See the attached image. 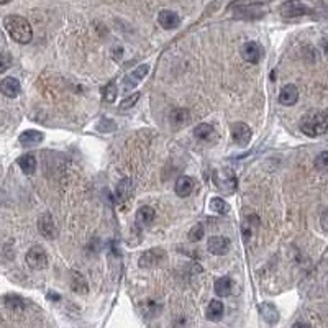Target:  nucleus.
I'll return each instance as SVG.
<instances>
[{
  "label": "nucleus",
  "instance_id": "24",
  "mask_svg": "<svg viewBox=\"0 0 328 328\" xmlns=\"http://www.w3.org/2000/svg\"><path fill=\"white\" fill-rule=\"evenodd\" d=\"M233 289V282L230 277H220V279L215 281V294L218 297H226L232 294Z\"/></svg>",
  "mask_w": 328,
  "mask_h": 328
},
{
  "label": "nucleus",
  "instance_id": "11",
  "mask_svg": "<svg viewBox=\"0 0 328 328\" xmlns=\"http://www.w3.org/2000/svg\"><path fill=\"white\" fill-rule=\"evenodd\" d=\"M207 249L215 256H223L228 253V249H230V240L225 237H220V235L210 237L209 241H207Z\"/></svg>",
  "mask_w": 328,
  "mask_h": 328
},
{
  "label": "nucleus",
  "instance_id": "23",
  "mask_svg": "<svg viewBox=\"0 0 328 328\" xmlns=\"http://www.w3.org/2000/svg\"><path fill=\"white\" fill-rule=\"evenodd\" d=\"M223 310H225V307H223L222 302H220V301H212L209 304V307H207V310H205V315H207V318H209V320H212V322H217V320L222 318Z\"/></svg>",
  "mask_w": 328,
  "mask_h": 328
},
{
  "label": "nucleus",
  "instance_id": "35",
  "mask_svg": "<svg viewBox=\"0 0 328 328\" xmlns=\"http://www.w3.org/2000/svg\"><path fill=\"white\" fill-rule=\"evenodd\" d=\"M320 226H322V230L328 233V210H325L322 213V217H320Z\"/></svg>",
  "mask_w": 328,
  "mask_h": 328
},
{
  "label": "nucleus",
  "instance_id": "21",
  "mask_svg": "<svg viewBox=\"0 0 328 328\" xmlns=\"http://www.w3.org/2000/svg\"><path fill=\"white\" fill-rule=\"evenodd\" d=\"M189 112L185 109H173L169 113V118H171V123H173L174 128H181L184 125L189 123Z\"/></svg>",
  "mask_w": 328,
  "mask_h": 328
},
{
  "label": "nucleus",
  "instance_id": "6",
  "mask_svg": "<svg viewBox=\"0 0 328 328\" xmlns=\"http://www.w3.org/2000/svg\"><path fill=\"white\" fill-rule=\"evenodd\" d=\"M26 265L35 271H41L48 266V254L41 246H33L26 253Z\"/></svg>",
  "mask_w": 328,
  "mask_h": 328
},
{
  "label": "nucleus",
  "instance_id": "25",
  "mask_svg": "<svg viewBox=\"0 0 328 328\" xmlns=\"http://www.w3.org/2000/svg\"><path fill=\"white\" fill-rule=\"evenodd\" d=\"M154 217H156L154 210L151 209V207H148V205L140 207L138 212H137V220H138V223H141V225H149V223H153Z\"/></svg>",
  "mask_w": 328,
  "mask_h": 328
},
{
  "label": "nucleus",
  "instance_id": "15",
  "mask_svg": "<svg viewBox=\"0 0 328 328\" xmlns=\"http://www.w3.org/2000/svg\"><path fill=\"white\" fill-rule=\"evenodd\" d=\"M0 92L9 97V99H15L20 95L21 92V85H20V81L15 79V77H5V79L0 82Z\"/></svg>",
  "mask_w": 328,
  "mask_h": 328
},
{
  "label": "nucleus",
  "instance_id": "22",
  "mask_svg": "<svg viewBox=\"0 0 328 328\" xmlns=\"http://www.w3.org/2000/svg\"><path fill=\"white\" fill-rule=\"evenodd\" d=\"M18 166L25 174L31 176L37 171V158L33 154H23L18 158Z\"/></svg>",
  "mask_w": 328,
  "mask_h": 328
},
{
  "label": "nucleus",
  "instance_id": "7",
  "mask_svg": "<svg viewBox=\"0 0 328 328\" xmlns=\"http://www.w3.org/2000/svg\"><path fill=\"white\" fill-rule=\"evenodd\" d=\"M263 54H265V51H263L259 43L256 41H248L241 48V58L249 64H258L263 59Z\"/></svg>",
  "mask_w": 328,
  "mask_h": 328
},
{
  "label": "nucleus",
  "instance_id": "26",
  "mask_svg": "<svg viewBox=\"0 0 328 328\" xmlns=\"http://www.w3.org/2000/svg\"><path fill=\"white\" fill-rule=\"evenodd\" d=\"M213 126L209 125V123H201L194 128V137L201 141H209L212 137H213Z\"/></svg>",
  "mask_w": 328,
  "mask_h": 328
},
{
  "label": "nucleus",
  "instance_id": "2",
  "mask_svg": "<svg viewBox=\"0 0 328 328\" xmlns=\"http://www.w3.org/2000/svg\"><path fill=\"white\" fill-rule=\"evenodd\" d=\"M301 132L310 138L322 137L328 132V109L320 112H312L301 120Z\"/></svg>",
  "mask_w": 328,
  "mask_h": 328
},
{
  "label": "nucleus",
  "instance_id": "29",
  "mask_svg": "<svg viewBox=\"0 0 328 328\" xmlns=\"http://www.w3.org/2000/svg\"><path fill=\"white\" fill-rule=\"evenodd\" d=\"M210 210L218 213V215H226L228 210H230V205H228L223 199L215 197V199H212V201H210Z\"/></svg>",
  "mask_w": 328,
  "mask_h": 328
},
{
  "label": "nucleus",
  "instance_id": "3",
  "mask_svg": "<svg viewBox=\"0 0 328 328\" xmlns=\"http://www.w3.org/2000/svg\"><path fill=\"white\" fill-rule=\"evenodd\" d=\"M281 15L284 18H299L315 13V5L310 0H287L281 5Z\"/></svg>",
  "mask_w": 328,
  "mask_h": 328
},
{
  "label": "nucleus",
  "instance_id": "9",
  "mask_svg": "<svg viewBox=\"0 0 328 328\" xmlns=\"http://www.w3.org/2000/svg\"><path fill=\"white\" fill-rule=\"evenodd\" d=\"M148 71H149V64H140V66L135 69V71L128 73L125 76V79H123L125 89L126 90H132V89L137 87V85L145 79V76L148 74Z\"/></svg>",
  "mask_w": 328,
  "mask_h": 328
},
{
  "label": "nucleus",
  "instance_id": "34",
  "mask_svg": "<svg viewBox=\"0 0 328 328\" xmlns=\"http://www.w3.org/2000/svg\"><path fill=\"white\" fill-rule=\"evenodd\" d=\"M266 0H235L233 4H230V7L228 9H233V7H237V5H249V4H265Z\"/></svg>",
  "mask_w": 328,
  "mask_h": 328
},
{
  "label": "nucleus",
  "instance_id": "20",
  "mask_svg": "<svg viewBox=\"0 0 328 328\" xmlns=\"http://www.w3.org/2000/svg\"><path fill=\"white\" fill-rule=\"evenodd\" d=\"M71 287H73L76 294H87L89 292L87 281H85V277L81 273H77V271L71 273Z\"/></svg>",
  "mask_w": 328,
  "mask_h": 328
},
{
  "label": "nucleus",
  "instance_id": "19",
  "mask_svg": "<svg viewBox=\"0 0 328 328\" xmlns=\"http://www.w3.org/2000/svg\"><path fill=\"white\" fill-rule=\"evenodd\" d=\"M43 138H45V135H43L41 132L26 130L18 137V141H20V145H23V146H35V145L41 143Z\"/></svg>",
  "mask_w": 328,
  "mask_h": 328
},
{
  "label": "nucleus",
  "instance_id": "4",
  "mask_svg": "<svg viewBox=\"0 0 328 328\" xmlns=\"http://www.w3.org/2000/svg\"><path fill=\"white\" fill-rule=\"evenodd\" d=\"M212 179H213V184H215V187L226 195H230L237 190V177H235L232 171L215 169L212 173Z\"/></svg>",
  "mask_w": 328,
  "mask_h": 328
},
{
  "label": "nucleus",
  "instance_id": "16",
  "mask_svg": "<svg viewBox=\"0 0 328 328\" xmlns=\"http://www.w3.org/2000/svg\"><path fill=\"white\" fill-rule=\"evenodd\" d=\"M299 101V89H297V85L294 84H287V85H284V87L281 89L279 92V102L282 105H294L296 102Z\"/></svg>",
  "mask_w": 328,
  "mask_h": 328
},
{
  "label": "nucleus",
  "instance_id": "13",
  "mask_svg": "<svg viewBox=\"0 0 328 328\" xmlns=\"http://www.w3.org/2000/svg\"><path fill=\"white\" fill-rule=\"evenodd\" d=\"M38 230L45 238L48 240H53L56 238V225H54V220L49 213H43L38 220Z\"/></svg>",
  "mask_w": 328,
  "mask_h": 328
},
{
  "label": "nucleus",
  "instance_id": "8",
  "mask_svg": "<svg viewBox=\"0 0 328 328\" xmlns=\"http://www.w3.org/2000/svg\"><path fill=\"white\" fill-rule=\"evenodd\" d=\"M166 258V253H164V249L161 248H151L148 249L146 253H143L140 256V266L141 268H153V266H158L159 263Z\"/></svg>",
  "mask_w": 328,
  "mask_h": 328
},
{
  "label": "nucleus",
  "instance_id": "5",
  "mask_svg": "<svg viewBox=\"0 0 328 328\" xmlns=\"http://www.w3.org/2000/svg\"><path fill=\"white\" fill-rule=\"evenodd\" d=\"M230 10H233V17L240 20H258L266 15V9L263 7V4L237 5Z\"/></svg>",
  "mask_w": 328,
  "mask_h": 328
},
{
  "label": "nucleus",
  "instance_id": "12",
  "mask_svg": "<svg viewBox=\"0 0 328 328\" xmlns=\"http://www.w3.org/2000/svg\"><path fill=\"white\" fill-rule=\"evenodd\" d=\"M133 190H135V187H133V182H132L130 177H125V179L120 181L118 187H117V201H118V204L123 207V205H126L128 202H130L132 197H133Z\"/></svg>",
  "mask_w": 328,
  "mask_h": 328
},
{
  "label": "nucleus",
  "instance_id": "31",
  "mask_svg": "<svg viewBox=\"0 0 328 328\" xmlns=\"http://www.w3.org/2000/svg\"><path fill=\"white\" fill-rule=\"evenodd\" d=\"M315 169L317 171H322V173H326L328 171V151H322L318 153V156L315 158Z\"/></svg>",
  "mask_w": 328,
  "mask_h": 328
},
{
  "label": "nucleus",
  "instance_id": "10",
  "mask_svg": "<svg viewBox=\"0 0 328 328\" xmlns=\"http://www.w3.org/2000/svg\"><path fill=\"white\" fill-rule=\"evenodd\" d=\"M251 137H253V132H251V128H249L246 123L237 122V123L232 125V138H233L235 143L248 145L249 141H251Z\"/></svg>",
  "mask_w": 328,
  "mask_h": 328
},
{
  "label": "nucleus",
  "instance_id": "36",
  "mask_svg": "<svg viewBox=\"0 0 328 328\" xmlns=\"http://www.w3.org/2000/svg\"><path fill=\"white\" fill-rule=\"evenodd\" d=\"M12 0H0V5H5V4H10Z\"/></svg>",
  "mask_w": 328,
  "mask_h": 328
},
{
  "label": "nucleus",
  "instance_id": "28",
  "mask_svg": "<svg viewBox=\"0 0 328 328\" xmlns=\"http://www.w3.org/2000/svg\"><path fill=\"white\" fill-rule=\"evenodd\" d=\"M118 95V87H117V84L115 82H109L105 85V87L102 89V97H104V101L105 102H109V104H113L115 102V99Z\"/></svg>",
  "mask_w": 328,
  "mask_h": 328
},
{
  "label": "nucleus",
  "instance_id": "30",
  "mask_svg": "<svg viewBox=\"0 0 328 328\" xmlns=\"http://www.w3.org/2000/svg\"><path fill=\"white\" fill-rule=\"evenodd\" d=\"M204 225L202 223H197L195 226H192L190 228V232L187 235V238L189 241H192V243H197V241H201L204 238Z\"/></svg>",
  "mask_w": 328,
  "mask_h": 328
},
{
  "label": "nucleus",
  "instance_id": "14",
  "mask_svg": "<svg viewBox=\"0 0 328 328\" xmlns=\"http://www.w3.org/2000/svg\"><path fill=\"white\" fill-rule=\"evenodd\" d=\"M158 21L164 30H174V28L181 25V17L173 10H161L158 15Z\"/></svg>",
  "mask_w": 328,
  "mask_h": 328
},
{
  "label": "nucleus",
  "instance_id": "18",
  "mask_svg": "<svg viewBox=\"0 0 328 328\" xmlns=\"http://www.w3.org/2000/svg\"><path fill=\"white\" fill-rule=\"evenodd\" d=\"M259 313H261L263 320L269 325H274V323H277V320H279V310H277L276 305L271 302H263L259 305Z\"/></svg>",
  "mask_w": 328,
  "mask_h": 328
},
{
  "label": "nucleus",
  "instance_id": "33",
  "mask_svg": "<svg viewBox=\"0 0 328 328\" xmlns=\"http://www.w3.org/2000/svg\"><path fill=\"white\" fill-rule=\"evenodd\" d=\"M12 66V56L9 53H0V74H4Z\"/></svg>",
  "mask_w": 328,
  "mask_h": 328
},
{
  "label": "nucleus",
  "instance_id": "32",
  "mask_svg": "<svg viewBox=\"0 0 328 328\" xmlns=\"http://www.w3.org/2000/svg\"><path fill=\"white\" fill-rule=\"evenodd\" d=\"M138 99H140V92H135V94H132L130 97H126L122 101V104H120V109L122 110H126V109H132V107L138 102Z\"/></svg>",
  "mask_w": 328,
  "mask_h": 328
},
{
  "label": "nucleus",
  "instance_id": "27",
  "mask_svg": "<svg viewBox=\"0 0 328 328\" xmlns=\"http://www.w3.org/2000/svg\"><path fill=\"white\" fill-rule=\"evenodd\" d=\"M5 305H7V309H10L12 312H21L25 309V301L20 296H7Z\"/></svg>",
  "mask_w": 328,
  "mask_h": 328
},
{
  "label": "nucleus",
  "instance_id": "17",
  "mask_svg": "<svg viewBox=\"0 0 328 328\" xmlns=\"http://www.w3.org/2000/svg\"><path fill=\"white\" fill-rule=\"evenodd\" d=\"M194 187H195V181L192 179V177H189V176H181L179 179L176 181V187H174V190H176V194H177V197H187V195H190L192 194V190H194Z\"/></svg>",
  "mask_w": 328,
  "mask_h": 328
},
{
  "label": "nucleus",
  "instance_id": "1",
  "mask_svg": "<svg viewBox=\"0 0 328 328\" xmlns=\"http://www.w3.org/2000/svg\"><path fill=\"white\" fill-rule=\"evenodd\" d=\"M4 26L7 33L10 35L13 41L20 43V45H26L33 40V30L30 21L20 15H9L4 20Z\"/></svg>",
  "mask_w": 328,
  "mask_h": 328
}]
</instances>
